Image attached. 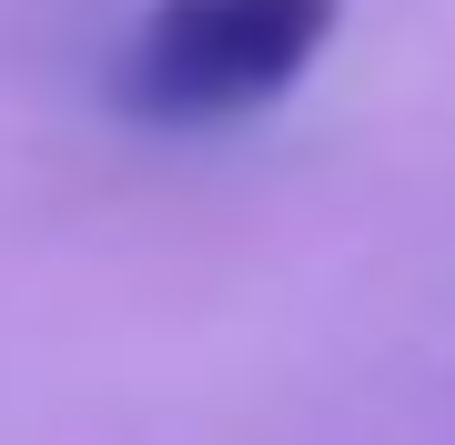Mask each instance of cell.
Listing matches in <instances>:
<instances>
[{"label":"cell","instance_id":"cell-1","mask_svg":"<svg viewBox=\"0 0 455 445\" xmlns=\"http://www.w3.org/2000/svg\"><path fill=\"white\" fill-rule=\"evenodd\" d=\"M334 31L344 0H152L112 51V101L163 132L243 122L304 82Z\"/></svg>","mask_w":455,"mask_h":445}]
</instances>
